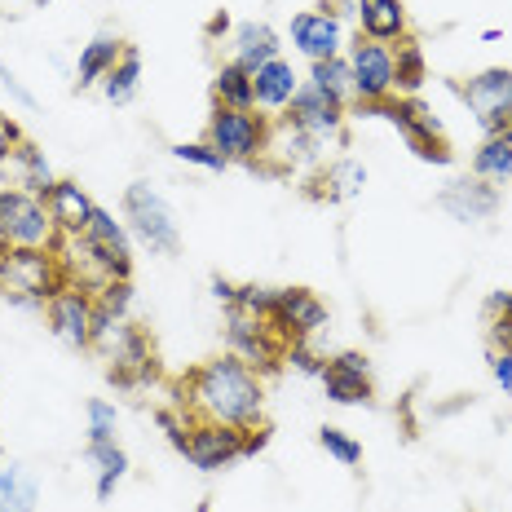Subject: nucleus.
I'll return each instance as SVG.
<instances>
[{
	"label": "nucleus",
	"mask_w": 512,
	"mask_h": 512,
	"mask_svg": "<svg viewBox=\"0 0 512 512\" xmlns=\"http://www.w3.org/2000/svg\"><path fill=\"white\" fill-rule=\"evenodd\" d=\"M177 407L190 420H212L230 424V429H256L265 424V384L261 371H252L248 362L234 354H221L195 367L186 380L177 384Z\"/></svg>",
	"instance_id": "1"
},
{
	"label": "nucleus",
	"mask_w": 512,
	"mask_h": 512,
	"mask_svg": "<svg viewBox=\"0 0 512 512\" xmlns=\"http://www.w3.org/2000/svg\"><path fill=\"white\" fill-rule=\"evenodd\" d=\"M67 287L58 252L49 248H5L0 252V296L14 305L45 309Z\"/></svg>",
	"instance_id": "2"
},
{
	"label": "nucleus",
	"mask_w": 512,
	"mask_h": 512,
	"mask_svg": "<svg viewBox=\"0 0 512 512\" xmlns=\"http://www.w3.org/2000/svg\"><path fill=\"white\" fill-rule=\"evenodd\" d=\"M93 349L106 362V376L124 389L133 384H146L155 376V354H151V340H146L142 327H133L128 318H106L98 314L93 323Z\"/></svg>",
	"instance_id": "3"
},
{
	"label": "nucleus",
	"mask_w": 512,
	"mask_h": 512,
	"mask_svg": "<svg viewBox=\"0 0 512 512\" xmlns=\"http://www.w3.org/2000/svg\"><path fill=\"white\" fill-rule=\"evenodd\" d=\"M354 115H358V120H389L402 137H407V146L415 151V159H424V164L446 168L455 159V151L446 146V137H442V124H437V115L424 111L415 98H398V93H393V98L371 102V106H358L354 102Z\"/></svg>",
	"instance_id": "4"
},
{
	"label": "nucleus",
	"mask_w": 512,
	"mask_h": 512,
	"mask_svg": "<svg viewBox=\"0 0 512 512\" xmlns=\"http://www.w3.org/2000/svg\"><path fill=\"white\" fill-rule=\"evenodd\" d=\"M124 221L128 234L137 243H146L159 256H177L181 252V230H177V212L151 181H133L124 190Z\"/></svg>",
	"instance_id": "5"
},
{
	"label": "nucleus",
	"mask_w": 512,
	"mask_h": 512,
	"mask_svg": "<svg viewBox=\"0 0 512 512\" xmlns=\"http://www.w3.org/2000/svg\"><path fill=\"white\" fill-rule=\"evenodd\" d=\"M62 234L53 226L49 208L40 195L18 186L0 190V248H49L58 252Z\"/></svg>",
	"instance_id": "6"
},
{
	"label": "nucleus",
	"mask_w": 512,
	"mask_h": 512,
	"mask_svg": "<svg viewBox=\"0 0 512 512\" xmlns=\"http://www.w3.org/2000/svg\"><path fill=\"white\" fill-rule=\"evenodd\" d=\"M265 137H270V115L212 106V120H208V137H204V142L221 159H226V164H261Z\"/></svg>",
	"instance_id": "7"
},
{
	"label": "nucleus",
	"mask_w": 512,
	"mask_h": 512,
	"mask_svg": "<svg viewBox=\"0 0 512 512\" xmlns=\"http://www.w3.org/2000/svg\"><path fill=\"white\" fill-rule=\"evenodd\" d=\"M226 345L239 362H248L252 371H279L283 367V349H287V336L270 318H256V314H243V309H226Z\"/></svg>",
	"instance_id": "8"
},
{
	"label": "nucleus",
	"mask_w": 512,
	"mask_h": 512,
	"mask_svg": "<svg viewBox=\"0 0 512 512\" xmlns=\"http://www.w3.org/2000/svg\"><path fill=\"white\" fill-rule=\"evenodd\" d=\"M345 14H354V9H345V5L301 9V14L292 18V27H287V36H292V49L305 53L309 62L340 58V53L349 49V40H345Z\"/></svg>",
	"instance_id": "9"
},
{
	"label": "nucleus",
	"mask_w": 512,
	"mask_h": 512,
	"mask_svg": "<svg viewBox=\"0 0 512 512\" xmlns=\"http://www.w3.org/2000/svg\"><path fill=\"white\" fill-rule=\"evenodd\" d=\"M349 58V71H354V102L358 106H371V102H384L393 98V45H376V40L358 36L354 45L345 49Z\"/></svg>",
	"instance_id": "10"
},
{
	"label": "nucleus",
	"mask_w": 512,
	"mask_h": 512,
	"mask_svg": "<svg viewBox=\"0 0 512 512\" xmlns=\"http://www.w3.org/2000/svg\"><path fill=\"white\" fill-rule=\"evenodd\" d=\"M243 433L248 429H230V424H212V420H190L186 429V455L199 473H221L234 460H243Z\"/></svg>",
	"instance_id": "11"
},
{
	"label": "nucleus",
	"mask_w": 512,
	"mask_h": 512,
	"mask_svg": "<svg viewBox=\"0 0 512 512\" xmlns=\"http://www.w3.org/2000/svg\"><path fill=\"white\" fill-rule=\"evenodd\" d=\"M45 318L53 327V336L71 349H93V323H98V301L84 287H62L58 296L45 305Z\"/></svg>",
	"instance_id": "12"
},
{
	"label": "nucleus",
	"mask_w": 512,
	"mask_h": 512,
	"mask_svg": "<svg viewBox=\"0 0 512 512\" xmlns=\"http://www.w3.org/2000/svg\"><path fill=\"white\" fill-rule=\"evenodd\" d=\"M318 380H323V389H327V402H336V407H367L371 393H376V384H371V362H367V354H358V349L332 354Z\"/></svg>",
	"instance_id": "13"
},
{
	"label": "nucleus",
	"mask_w": 512,
	"mask_h": 512,
	"mask_svg": "<svg viewBox=\"0 0 512 512\" xmlns=\"http://www.w3.org/2000/svg\"><path fill=\"white\" fill-rule=\"evenodd\" d=\"M283 115L296 128H305V133L314 137L318 146H323V142H340V133H345V120H349V106L323 98L314 84H301V89H296V98H292V106H287Z\"/></svg>",
	"instance_id": "14"
},
{
	"label": "nucleus",
	"mask_w": 512,
	"mask_h": 512,
	"mask_svg": "<svg viewBox=\"0 0 512 512\" xmlns=\"http://www.w3.org/2000/svg\"><path fill=\"white\" fill-rule=\"evenodd\" d=\"M270 323L279 327L287 340H309L314 332L327 327V305L318 301L309 287H279V292H274Z\"/></svg>",
	"instance_id": "15"
},
{
	"label": "nucleus",
	"mask_w": 512,
	"mask_h": 512,
	"mask_svg": "<svg viewBox=\"0 0 512 512\" xmlns=\"http://www.w3.org/2000/svg\"><path fill=\"white\" fill-rule=\"evenodd\" d=\"M437 208H442L446 217L464 221V226H482V221H490L499 212V186H490L482 177H460V181H451V186H442Z\"/></svg>",
	"instance_id": "16"
},
{
	"label": "nucleus",
	"mask_w": 512,
	"mask_h": 512,
	"mask_svg": "<svg viewBox=\"0 0 512 512\" xmlns=\"http://www.w3.org/2000/svg\"><path fill=\"white\" fill-rule=\"evenodd\" d=\"M261 159L274 168V173L314 168V164H318V142L305 133V128H296L292 120H287V115H279V120H270V137H265Z\"/></svg>",
	"instance_id": "17"
},
{
	"label": "nucleus",
	"mask_w": 512,
	"mask_h": 512,
	"mask_svg": "<svg viewBox=\"0 0 512 512\" xmlns=\"http://www.w3.org/2000/svg\"><path fill=\"white\" fill-rule=\"evenodd\" d=\"M354 18H358V36L376 40V45H402L411 36L402 0H354Z\"/></svg>",
	"instance_id": "18"
},
{
	"label": "nucleus",
	"mask_w": 512,
	"mask_h": 512,
	"mask_svg": "<svg viewBox=\"0 0 512 512\" xmlns=\"http://www.w3.org/2000/svg\"><path fill=\"white\" fill-rule=\"evenodd\" d=\"M301 76H296V67L283 58H270L261 62V67L252 71V89H256V111H270V115H283L287 106H292L296 89H301Z\"/></svg>",
	"instance_id": "19"
},
{
	"label": "nucleus",
	"mask_w": 512,
	"mask_h": 512,
	"mask_svg": "<svg viewBox=\"0 0 512 512\" xmlns=\"http://www.w3.org/2000/svg\"><path fill=\"white\" fill-rule=\"evenodd\" d=\"M45 208L53 217V226H58V234L67 239V234H84L93 221V212H98V204L89 199V190L80 186V181H62L45 195Z\"/></svg>",
	"instance_id": "20"
},
{
	"label": "nucleus",
	"mask_w": 512,
	"mask_h": 512,
	"mask_svg": "<svg viewBox=\"0 0 512 512\" xmlns=\"http://www.w3.org/2000/svg\"><path fill=\"white\" fill-rule=\"evenodd\" d=\"M5 173H9V186H18V190H31V195H40L45 199L53 186H58V177H53V168H49V159L45 151H40L31 137H23V142L9 151L5 159Z\"/></svg>",
	"instance_id": "21"
},
{
	"label": "nucleus",
	"mask_w": 512,
	"mask_h": 512,
	"mask_svg": "<svg viewBox=\"0 0 512 512\" xmlns=\"http://www.w3.org/2000/svg\"><path fill=\"white\" fill-rule=\"evenodd\" d=\"M460 98L468 102V111H473L477 120H486V115H495V111H508L512 106V67L477 71V76L460 89Z\"/></svg>",
	"instance_id": "22"
},
{
	"label": "nucleus",
	"mask_w": 512,
	"mask_h": 512,
	"mask_svg": "<svg viewBox=\"0 0 512 512\" xmlns=\"http://www.w3.org/2000/svg\"><path fill=\"white\" fill-rule=\"evenodd\" d=\"M279 31H274L270 23H239L230 36V62H239V67L256 71L261 62L279 58Z\"/></svg>",
	"instance_id": "23"
},
{
	"label": "nucleus",
	"mask_w": 512,
	"mask_h": 512,
	"mask_svg": "<svg viewBox=\"0 0 512 512\" xmlns=\"http://www.w3.org/2000/svg\"><path fill=\"white\" fill-rule=\"evenodd\" d=\"M120 53H124V40L115 36V31H98V36H93L89 45L80 49V62H76V89H93V84H102V80L115 71Z\"/></svg>",
	"instance_id": "24"
},
{
	"label": "nucleus",
	"mask_w": 512,
	"mask_h": 512,
	"mask_svg": "<svg viewBox=\"0 0 512 512\" xmlns=\"http://www.w3.org/2000/svg\"><path fill=\"white\" fill-rule=\"evenodd\" d=\"M40 504V482L27 464L5 460L0 464V512H36Z\"/></svg>",
	"instance_id": "25"
},
{
	"label": "nucleus",
	"mask_w": 512,
	"mask_h": 512,
	"mask_svg": "<svg viewBox=\"0 0 512 512\" xmlns=\"http://www.w3.org/2000/svg\"><path fill=\"white\" fill-rule=\"evenodd\" d=\"M314 186H323V199L327 204H345V199H354L362 186H367V164L354 155H340L332 164L318 173Z\"/></svg>",
	"instance_id": "26"
},
{
	"label": "nucleus",
	"mask_w": 512,
	"mask_h": 512,
	"mask_svg": "<svg viewBox=\"0 0 512 512\" xmlns=\"http://www.w3.org/2000/svg\"><path fill=\"white\" fill-rule=\"evenodd\" d=\"M212 106H230V111H256L252 71L239 62H221L212 76Z\"/></svg>",
	"instance_id": "27"
},
{
	"label": "nucleus",
	"mask_w": 512,
	"mask_h": 512,
	"mask_svg": "<svg viewBox=\"0 0 512 512\" xmlns=\"http://www.w3.org/2000/svg\"><path fill=\"white\" fill-rule=\"evenodd\" d=\"M323 98H332L340 106H354V71H349V58H323V62H309V80Z\"/></svg>",
	"instance_id": "28"
},
{
	"label": "nucleus",
	"mask_w": 512,
	"mask_h": 512,
	"mask_svg": "<svg viewBox=\"0 0 512 512\" xmlns=\"http://www.w3.org/2000/svg\"><path fill=\"white\" fill-rule=\"evenodd\" d=\"M142 93V53H137L133 45H124L120 62H115V71L102 80V98L111 106H128Z\"/></svg>",
	"instance_id": "29"
},
{
	"label": "nucleus",
	"mask_w": 512,
	"mask_h": 512,
	"mask_svg": "<svg viewBox=\"0 0 512 512\" xmlns=\"http://www.w3.org/2000/svg\"><path fill=\"white\" fill-rule=\"evenodd\" d=\"M429 80V62H424V49L407 36L402 45H393V89L398 98H415Z\"/></svg>",
	"instance_id": "30"
},
{
	"label": "nucleus",
	"mask_w": 512,
	"mask_h": 512,
	"mask_svg": "<svg viewBox=\"0 0 512 512\" xmlns=\"http://www.w3.org/2000/svg\"><path fill=\"white\" fill-rule=\"evenodd\" d=\"M84 234H89V239L98 243V248L111 252L120 265H128V270H133V234H128L124 221H115V212L98 208V212H93V221H89V230H84Z\"/></svg>",
	"instance_id": "31"
},
{
	"label": "nucleus",
	"mask_w": 512,
	"mask_h": 512,
	"mask_svg": "<svg viewBox=\"0 0 512 512\" xmlns=\"http://www.w3.org/2000/svg\"><path fill=\"white\" fill-rule=\"evenodd\" d=\"M89 464L98 473V499H111L115 486L128 477V455L120 442H89Z\"/></svg>",
	"instance_id": "32"
},
{
	"label": "nucleus",
	"mask_w": 512,
	"mask_h": 512,
	"mask_svg": "<svg viewBox=\"0 0 512 512\" xmlns=\"http://www.w3.org/2000/svg\"><path fill=\"white\" fill-rule=\"evenodd\" d=\"M473 177L490 181V186H512V142L486 137L473 151Z\"/></svg>",
	"instance_id": "33"
},
{
	"label": "nucleus",
	"mask_w": 512,
	"mask_h": 512,
	"mask_svg": "<svg viewBox=\"0 0 512 512\" xmlns=\"http://www.w3.org/2000/svg\"><path fill=\"white\" fill-rule=\"evenodd\" d=\"M318 446H323V451L332 455L336 464H345V468L362 464V446H358V437H349L345 429H336V424H327V429H318Z\"/></svg>",
	"instance_id": "34"
},
{
	"label": "nucleus",
	"mask_w": 512,
	"mask_h": 512,
	"mask_svg": "<svg viewBox=\"0 0 512 512\" xmlns=\"http://www.w3.org/2000/svg\"><path fill=\"white\" fill-rule=\"evenodd\" d=\"M89 442H115V433H120V411L111 407L106 398H89Z\"/></svg>",
	"instance_id": "35"
},
{
	"label": "nucleus",
	"mask_w": 512,
	"mask_h": 512,
	"mask_svg": "<svg viewBox=\"0 0 512 512\" xmlns=\"http://www.w3.org/2000/svg\"><path fill=\"white\" fill-rule=\"evenodd\" d=\"M168 151H173V159H181V164L204 168V173H226V168H230L208 142H177V146H168Z\"/></svg>",
	"instance_id": "36"
},
{
	"label": "nucleus",
	"mask_w": 512,
	"mask_h": 512,
	"mask_svg": "<svg viewBox=\"0 0 512 512\" xmlns=\"http://www.w3.org/2000/svg\"><path fill=\"white\" fill-rule=\"evenodd\" d=\"M274 292H279V287H256V283H243V287H234V301H230L226 309H243V314L270 318V309H274Z\"/></svg>",
	"instance_id": "37"
},
{
	"label": "nucleus",
	"mask_w": 512,
	"mask_h": 512,
	"mask_svg": "<svg viewBox=\"0 0 512 512\" xmlns=\"http://www.w3.org/2000/svg\"><path fill=\"white\" fill-rule=\"evenodd\" d=\"M93 301H98V314H106V318H128V309H133V283L128 279L106 283Z\"/></svg>",
	"instance_id": "38"
},
{
	"label": "nucleus",
	"mask_w": 512,
	"mask_h": 512,
	"mask_svg": "<svg viewBox=\"0 0 512 512\" xmlns=\"http://www.w3.org/2000/svg\"><path fill=\"white\" fill-rule=\"evenodd\" d=\"M283 367L301 371V376H323L327 358H318L314 349H309V340H287V349H283Z\"/></svg>",
	"instance_id": "39"
},
{
	"label": "nucleus",
	"mask_w": 512,
	"mask_h": 512,
	"mask_svg": "<svg viewBox=\"0 0 512 512\" xmlns=\"http://www.w3.org/2000/svg\"><path fill=\"white\" fill-rule=\"evenodd\" d=\"M155 420H159V429L168 433V442H173L177 451H181V446H186V429H190V415L181 411V407H159V411H155Z\"/></svg>",
	"instance_id": "40"
},
{
	"label": "nucleus",
	"mask_w": 512,
	"mask_h": 512,
	"mask_svg": "<svg viewBox=\"0 0 512 512\" xmlns=\"http://www.w3.org/2000/svg\"><path fill=\"white\" fill-rule=\"evenodd\" d=\"M490 376H495V384L512 398V345L490 349Z\"/></svg>",
	"instance_id": "41"
},
{
	"label": "nucleus",
	"mask_w": 512,
	"mask_h": 512,
	"mask_svg": "<svg viewBox=\"0 0 512 512\" xmlns=\"http://www.w3.org/2000/svg\"><path fill=\"white\" fill-rule=\"evenodd\" d=\"M23 142V128H18L9 115H0V168H5V159H9V151Z\"/></svg>",
	"instance_id": "42"
},
{
	"label": "nucleus",
	"mask_w": 512,
	"mask_h": 512,
	"mask_svg": "<svg viewBox=\"0 0 512 512\" xmlns=\"http://www.w3.org/2000/svg\"><path fill=\"white\" fill-rule=\"evenodd\" d=\"M482 128H486V137H504V142H512V106H508V111L486 115Z\"/></svg>",
	"instance_id": "43"
},
{
	"label": "nucleus",
	"mask_w": 512,
	"mask_h": 512,
	"mask_svg": "<svg viewBox=\"0 0 512 512\" xmlns=\"http://www.w3.org/2000/svg\"><path fill=\"white\" fill-rule=\"evenodd\" d=\"M0 89H5L9 98L18 102V106H23V111H36V98H31V93L23 89V84H18L14 76H9V71H0Z\"/></svg>",
	"instance_id": "44"
},
{
	"label": "nucleus",
	"mask_w": 512,
	"mask_h": 512,
	"mask_svg": "<svg viewBox=\"0 0 512 512\" xmlns=\"http://www.w3.org/2000/svg\"><path fill=\"white\" fill-rule=\"evenodd\" d=\"M265 446H270V429H265V424H256V429L243 433V455H261Z\"/></svg>",
	"instance_id": "45"
},
{
	"label": "nucleus",
	"mask_w": 512,
	"mask_h": 512,
	"mask_svg": "<svg viewBox=\"0 0 512 512\" xmlns=\"http://www.w3.org/2000/svg\"><path fill=\"white\" fill-rule=\"evenodd\" d=\"M486 309H490V314H499V318H512V292H490Z\"/></svg>",
	"instance_id": "46"
},
{
	"label": "nucleus",
	"mask_w": 512,
	"mask_h": 512,
	"mask_svg": "<svg viewBox=\"0 0 512 512\" xmlns=\"http://www.w3.org/2000/svg\"><path fill=\"white\" fill-rule=\"evenodd\" d=\"M212 296H217L221 305H230V301H234V283L221 279V274H212Z\"/></svg>",
	"instance_id": "47"
},
{
	"label": "nucleus",
	"mask_w": 512,
	"mask_h": 512,
	"mask_svg": "<svg viewBox=\"0 0 512 512\" xmlns=\"http://www.w3.org/2000/svg\"><path fill=\"white\" fill-rule=\"evenodd\" d=\"M226 31H230V14H226V9H221V14H212V23H208V36L217 40V36H226Z\"/></svg>",
	"instance_id": "48"
},
{
	"label": "nucleus",
	"mask_w": 512,
	"mask_h": 512,
	"mask_svg": "<svg viewBox=\"0 0 512 512\" xmlns=\"http://www.w3.org/2000/svg\"><path fill=\"white\" fill-rule=\"evenodd\" d=\"M0 252H5V248H0Z\"/></svg>",
	"instance_id": "49"
}]
</instances>
